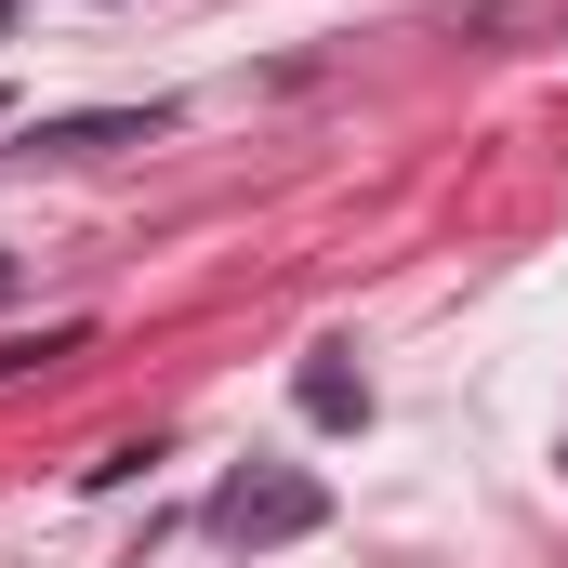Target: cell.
<instances>
[{"label": "cell", "mask_w": 568, "mask_h": 568, "mask_svg": "<svg viewBox=\"0 0 568 568\" xmlns=\"http://www.w3.org/2000/svg\"><path fill=\"white\" fill-rule=\"evenodd\" d=\"M317 516H331V489H317V476H291V463H252V476H225V489H212V529H225L239 556H265V542H304Z\"/></svg>", "instance_id": "obj_1"}, {"label": "cell", "mask_w": 568, "mask_h": 568, "mask_svg": "<svg viewBox=\"0 0 568 568\" xmlns=\"http://www.w3.org/2000/svg\"><path fill=\"white\" fill-rule=\"evenodd\" d=\"M291 397H304V424H371V384H357V371H344V357H304V371H291Z\"/></svg>", "instance_id": "obj_2"}, {"label": "cell", "mask_w": 568, "mask_h": 568, "mask_svg": "<svg viewBox=\"0 0 568 568\" xmlns=\"http://www.w3.org/2000/svg\"><path fill=\"white\" fill-rule=\"evenodd\" d=\"M93 145H145V120H53L40 159H93Z\"/></svg>", "instance_id": "obj_3"}, {"label": "cell", "mask_w": 568, "mask_h": 568, "mask_svg": "<svg viewBox=\"0 0 568 568\" xmlns=\"http://www.w3.org/2000/svg\"><path fill=\"white\" fill-rule=\"evenodd\" d=\"M53 357H80V331H40V344H0V371H53Z\"/></svg>", "instance_id": "obj_4"}, {"label": "cell", "mask_w": 568, "mask_h": 568, "mask_svg": "<svg viewBox=\"0 0 568 568\" xmlns=\"http://www.w3.org/2000/svg\"><path fill=\"white\" fill-rule=\"evenodd\" d=\"M0 291H13V252H0Z\"/></svg>", "instance_id": "obj_5"}, {"label": "cell", "mask_w": 568, "mask_h": 568, "mask_svg": "<svg viewBox=\"0 0 568 568\" xmlns=\"http://www.w3.org/2000/svg\"><path fill=\"white\" fill-rule=\"evenodd\" d=\"M0 13H13V0H0Z\"/></svg>", "instance_id": "obj_6"}]
</instances>
